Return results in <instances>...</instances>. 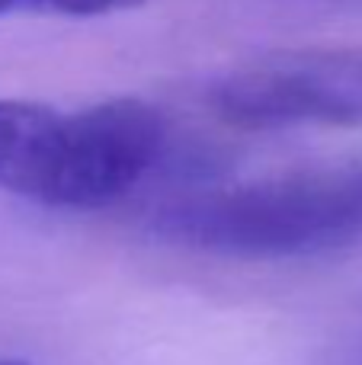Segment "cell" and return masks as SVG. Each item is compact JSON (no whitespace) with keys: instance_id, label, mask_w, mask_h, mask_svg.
<instances>
[{"instance_id":"6da1fadb","label":"cell","mask_w":362,"mask_h":365,"mask_svg":"<svg viewBox=\"0 0 362 365\" xmlns=\"http://www.w3.org/2000/svg\"><path fill=\"white\" fill-rule=\"evenodd\" d=\"M154 231L224 257H314L362 244V164L215 189L167 205Z\"/></svg>"},{"instance_id":"7a4b0ae2","label":"cell","mask_w":362,"mask_h":365,"mask_svg":"<svg viewBox=\"0 0 362 365\" xmlns=\"http://www.w3.org/2000/svg\"><path fill=\"white\" fill-rule=\"evenodd\" d=\"M167 122L151 103L119 96L87 109H58L16 195L48 208H106L157 167Z\"/></svg>"},{"instance_id":"3957f363","label":"cell","mask_w":362,"mask_h":365,"mask_svg":"<svg viewBox=\"0 0 362 365\" xmlns=\"http://www.w3.org/2000/svg\"><path fill=\"white\" fill-rule=\"evenodd\" d=\"M212 106L247 128L359 125L362 48H301L257 58L215 81Z\"/></svg>"},{"instance_id":"277c9868","label":"cell","mask_w":362,"mask_h":365,"mask_svg":"<svg viewBox=\"0 0 362 365\" xmlns=\"http://www.w3.org/2000/svg\"><path fill=\"white\" fill-rule=\"evenodd\" d=\"M58 109L32 100H0V189L16 192Z\"/></svg>"},{"instance_id":"5b68a950","label":"cell","mask_w":362,"mask_h":365,"mask_svg":"<svg viewBox=\"0 0 362 365\" xmlns=\"http://www.w3.org/2000/svg\"><path fill=\"white\" fill-rule=\"evenodd\" d=\"M148 0H0V19L4 16H71V19H93L115 16L145 6Z\"/></svg>"},{"instance_id":"8992f818","label":"cell","mask_w":362,"mask_h":365,"mask_svg":"<svg viewBox=\"0 0 362 365\" xmlns=\"http://www.w3.org/2000/svg\"><path fill=\"white\" fill-rule=\"evenodd\" d=\"M0 365H26V362H19V359H0Z\"/></svg>"}]
</instances>
